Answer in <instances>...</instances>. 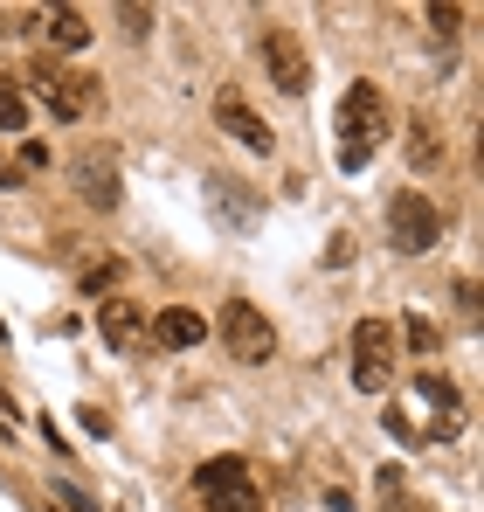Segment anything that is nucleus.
I'll return each instance as SVG.
<instances>
[{
    "label": "nucleus",
    "instance_id": "obj_1",
    "mask_svg": "<svg viewBox=\"0 0 484 512\" xmlns=\"http://www.w3.org/2000/svg\"><path fill=\"white\" fill-rule=\"evenodd\" d=\"M332 125H339V139H346V146H339V167L360 173L374 160V146L388 139V97H381V84H346Z\"/></svg>",
    "mask_w": 484,
    "mask_h": 512
},
{
    "label": "nucleus",
    "instance_id": "obj_2",
    "mask_svg": "<svg viewBox=\"0 0 484 512\" xmlns=\"http://www.w3.org/2000/svg\"><path fill=\"white\" fill-rule=\"evenodd\" d=\"M215 333H222V346H229V360H242V367H263V360L277 353V326H270L249 298H229V305H222Z\"/></svg>",
    "mask_w": 484,
    "mask_h": 512
},
{
    "label": "nucleus",
    "instance_id": "obj_3",
    "mask_svg": "<svg viewBox=\"0 0 484 512\" xmlns=\"http://www.w3.org/2000/svg\"><path fill=\"white\" fill-rule=\"evenodd\" d=\"M436 236H443V215H436L429 194L408 187V194L388 201V243H395L402 256H429V250H436Z\"/></svg>",
    "mask_w": 484,
    "mask_h": 512
},
{
    "label": "nucleus",
    "instance_id": "obj_4",
    "mask_svg": "<svg viewBox=\"0 0 484 512\" xmlns=\"http://www.w3.org/2000/svg\"><path fill=\"white\" fill-rule=\"evenodd\" d=\"M194 492L208 499V512H263V499H256L242 457H208V464L194 471Z\"/></svg>",
    "mask_w": 484,
    "mask_h": 512
},
{
    "label": "nucleus",
    "instance_id": "obj_5",
    "mask_svg": "<svg viewBox=\"0 0 484 512\" xmlns=\"http://www.w3.org/2000/svg\"><path fill=\"white\" fill-rule=\"evenodd\" d=\"M263 70H270V84L284 90V97H305L312 90V63H305V49L291 42V28H263Z\"/></svg>",
    "mask_w": 484,
    "mask_h": 512
},
{
    "label": "nucleus",
    "instance_id": "obj_6",
    "mask_svg": "<svg viewBox=\"0 0 484 512\" xmlns=\"http://www.w3.org/2000/svg\"><path fill=\"white\" fill-rule=\"evenodd\" d=\"M388 367H395V340H388V326H381V319H360V326H353V388L374 395V388L388 381Z\"/></svg>",
    "mask_w": 484,
    "mask_h": 512
},
{
    "label": "nucleus",
    "instance_id": "obj_7",
    "mask_svg": "<svg viewBox=\"0 0 484 512\" xmlns=\"http://www.w3.org/2000/svg\"><path fill=\"white\" fill-rule=\"evenodd\" d=\"M35 90H42V104H49V118H83L90 111V97H97V84L90 77H70V70H35Z\"/></svg>",
    "mask_w": 484,
    "mask_h": 512
},
{
    "label": "nucleus",
    "instance_id": "obj_8",
    "mask_svg": "<svg viewBox=\"0 0 484 512\" xmlns=\"http://www.w3.org/2000/svg\"><path fill=\"white\" fill-rule=\"evenodd\" d=\"M146 305H132V298H104L97 305V333H104V346H146Z\"/></svg>",
    "mask_w": 484,
    "mask_h": 512
},
{
    "label": "nucleus",
    "instance_id": "obj_9",
    "mask_svg": "<svg viewBox=\"0 0 484 512\" xmlns=\"http://www.w3.org/2000/svg\"><path fill=\"white\" fill-rule=\"evenodd\" d=\"M215 125H222L236 146H249V153H270V125H263V118H256L242 97H229V90L215 97Z\"/></svg>",
    "mask_w": 484,
    "mask_h": 512
},
{
    "label": "nucleus",
    "instance_id": "obj_10",
    "mask_svg": "<svg viewBox=\"0 0 484 512\" xmlns=\"http://www.w3.org/2000/svg\"><path fill=\"white\" fill-rule=\"evenodd\" d=\"M146 340H160V346H201V340H208V319H201V312H187V305H166L160 319L146 326Z\"/></svg>",
    "mask_w": 484,
    "mask_h": 512
},
{
    "label": "nucleus",
    "instance_id": "obj_11",
    "mask_svg": "<svg viewBox=\"0 0 484 512\" xmlns=\"http://www.w3.org/2000/svg\"><path fill=\"white\" fill-rule=\"evenodd\" d=\"M77 187H83V201H90V208H118V201H125V194H118V167H104L97 153L77 160Z\"/></svg>",
    "mask_w": 484,
    "mask_h": 512
},
{
    "label": "nucleus",
    "instance_id": "obj_12",
    "mask_svg": "<svg viewBox=\"0 0 484 512\" xmlns=\"http://www.w3.org/2000/svg\"><path fill=\"white\" fill-rule=\"evenodd\" d=\"M49 42H56V49H83V42H90V21H83L77 7H56V14H49Z\"/></svg>",
    "mask_w": 484,
    "mask_h": 512
},
{
    "label": "nucleus",
    "instance_id": "obj_13",
    "mask_svg": "<svg viewBox=\"0 0 484 512\" xmlns=\"http://www.w3.org/2000/svg\"><path fill=\"white\" fill-rule=\"evenodd\" d=\"M408 353H415V360H429V353H436V346H443V333H436V326H429V319H422V312H408Z\"/></svg>",
    "mask_w": 484,
    "mask_h": 512
},
{
    "label": "nucleus",
    "instance_id": "obj_14",
    "mask_svg": "<svg viewBox=\"0 0 484 512\" xmlns=\"http://www.w3.org/2000/svg\"><path fill=\"white\" fill-rule=\"evenodd\" d=\"M21 125H28V97L14 84H0V132H21Z\"/></svg>",
    "mask_w": 484,
    "mask_h": 512
},
{
    "label": "nucleus",
    "instance_id": "obj_15",
    "mask_svg": "<svg viewBox=\"0 0 484 512\" xmlns=\"http://www.w3.org/2000/svg\"><path fill=\"white\" fill-rule=\"evenodd\" d=\"M408 160H415V167H436V160H443V146L429 139V125H415V132H408Z\"/></svg>",
    "mask_w": 484,
    "mask_h": 512
},
{
    "label": "nucleus",
    "instance_id": "obj_16",
    "mask_svg": "<svg viewBox=\"0 0 484 512\" xmlns=\"http://www.w3.org/2000/svg\"><path fill=\"white\" fill-rule=\"evenodd\" d=\"M56 499H63L70 512H97V499H90V492H77V485H56Z\"/></svg>",
    "mask_w": 484,
    "mask_h": 512
},
{
    "label": "nucleus",
    "instance_id": "obj_17",
    "mask_svg": "<svg viewBox=\"0 0 484 512\" xmlns=\"http://www.w3.org/2000/svg\"><path fill=\"white\" fill-rule=\"evenodd\" d=\"M104 284H118V263H97V270H83V291H104Z\"/></svg>",
    "mask_w": 484,
    "mask_h": 512
},
{
    "label": "nucleus",
    "instance_id": "obj_18",
    "mask_svg": "<svg viewBox=\"0 0 484 512\" xmlns=\"http://www.w3.org/2000/svg\"><path fill=\"white\" fill-rule=\"evenodd\" d=\"M0 429H14V402L7 395H0Z\"/></svg>",
    "mask_w": 484,
    "mask_h": 512
}]
</instances>
